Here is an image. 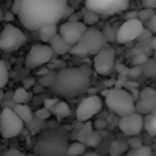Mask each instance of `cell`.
<instances>
[{"label":"cell","instance_id":"3957f363","mask_svg":"<svg viewBox=\"0 0 156 156\" xmlns=\"http://www.w3.org/2000/svg\"><path fill=\"white\" fill-rule=\"evenodd\" d=\"M69 145V135L63 129L44 127L38 132L32 151L41 156H64Z\"/></svg>","mask_w":156,"mask_h":156},{"label":"cell","instance_id":"52a82bcc","mask_svg":"<svg viewBox=\"0 0 156 156\" xmlns=\"http://www.w3.org/2000/svg\"><path fill=\"white\" fill-rule=\"evenodd\" d=\"M26 43L23 31L14 25H6L0 32V49L3 52H16Z\"/></svg>","mask_w":156,"mask_h":156},{"label":"cell","instance_id":"c3c4849f","mask_svg":"<svg viewBox=\"0 0 156 156\" xmlns=\"http://www.w3.org/2000/svg\"><path fill=\"white\" fill-rule=\"evenodd\" d=\"M148 44H150V48H151L153 51H156V35H151V38H150Z\"/></svg>","mask_w":156,"mask_h":156},{"label":"cell","instance_id":"f6af8a7d","mask_svg":"<svg viewBox=\"0 0 156 156\" xmlns=\"http://www.w3.org/2000/svg\"><path fill=\"white\" fill-rule=\"evenodd\" d=\"M142 6L144 8H156V0H142Z\"/></svg>","mask_w":156,"mask_h":156},{"label":"cell","instance_id":"7402d4cb","mask_svg":"<svg viewBox=\"0 0 156 156\" xmlns=\"http://www.w3.org/2000/svg\"><path fill=\"white\" fill-rule=\"evenodd\" d=\"M144 129L150 136H156V113L150 112L144 116Z\"/></svg>","mask_w":156,"mask_h":156},{"label":"cell","instance_id":"60d3db41","mask_svg":"<svg viewBox=\"0 0 156 156\" xmlns=\"http://www.w3.org/2000/svg\"><path fill=\"white\" fill-rule=\"evenodd\" d=\"M3 154H5V156H22L23 153H22L20 150H16V148H9V150H5V151H3Z\"/></svg>","mask_w":156,"mask_h":156},{"label":"cell","instance_id":"30bf717a","mask_svg":"<svg viewBox=\"0 0 156 156\" xmlns=\"http://www.w3.org/2000/svg\"><path fill=\"white\" fill-rule=\"evenodd\" d=\"M101 109H103V100L98 95H89L84 100H81V103L76 107V113H75L76 121L80 122L89 121L97 113H100Z\"/></svg>","mask_w":156,"mask_h":156},{"label":"cell","instance_id":"ffe728a7","mask_svg":"<svg viewBox=\"0 0 156 156\" xmlns=\"http://www.w3.org/2000/svg\"><path fill=\"white\" fill-rule=\"evenodd\" d=\"M100 14H97L94 9H90V8H86L84 6V9L81 11V22L86 25V26H94L98 20H100Z\"/></svg>","mask_w":156,"mask_h":156},{"label":"cell","instance_id":"603a6c76","mask_svg":"<svg viewBox=\"0 0 156 156\" xmlns=\"http://www.w3.org/2000/svg\"><path fill=\"white\" fill-rule=\"evenodd\" d=\"M127 150H129V144H127V142H124V141L116 139V141H113V142L110 144L109 154H110V156H119V154L126 153Z\"/></svg>","mask_w":156,"mask_h":156},{"label":"cell","instance_id":"d4e9b609","mask_svg":"<svg viewBox=\"0 0 156 156\" xmlns=\"http://www.w3.org/2000/svg\"><path fill=\"white\" fill-rule=\"evenodd\" d=\"M141 67H142V75H145L147 78L156 76V61H154V58H147L145 63Z\"/></svg>","mask_w":156,"mask_h":156},{"label":"cell","instance_id":"cb8c5ba5","mask_svg":"<svg viewBox=\"0 0 156 156\" xmlns=\"http://www.w3.org/2000/svg\"><path fill=\"white\" fill-rule=\"evenodd\" d=\"M84 151H86V144L84 142L73 141V142H69L67 150H66V154L67 156H78V154H83Z\"/></svg>","mask_w":156,"mask_h":156},{"label":"cell","instance_id":"ba28073f","mask_svg":"<svg viewBox=\"0 0 156 156\" xmlns=\"http://www.w3.org/2000/svg\"><path fill=\"white\" fill-rule=\"evenodd\" d=\"M130 0H84V6L94 9L97 14L109 17L119 14L129 8Z\"/></svg>","mask_w":156,"mask_h":156},{"label":"cell","instance_id":"9c48e42d","mask_svg":"<svg viewBox=\"0 0 156 156\" xmlns=\"http://www.w3.org/2000/svg\"><path fill=\"white\" fill-rule=\"evenodd\" d=\"M52 58H54V51L49 46V43H38L29 49L25 58V66L26 69H35L43 64H48Z\"/></svg>","mask_w":156,"mask_h":156},{"label":"cell","instance_id":"f1b7e54d","mask_svg":"<svg viewBox=\"0 0 156 156\" xmlns=\"http://www.w3.org/2000/svg\"><path fill=\"white\" fill-rule=\"evenodd\" d=\"M127 154L129 156H150L151 154V148L142 144L139 147H135V148L127 150Z\"/></svg>","mask_w":156,"mask_h":156},{"label":"cell","instance_id":"e575fe53","mask_svg":"<svg viewBox=\"0 0 156 156\" xmlns=\"http://www.w3.org/2000/svg\"><path fill=\"white\" fill-rule=\"evenodd\" d=\"M141 73H142V67L138 66V64H133V66L127 70V76H129V78H136V76H139Z\"/></svg>","mask_w":156,"mask_h":156},{"label":"cell","instance_id":"8992f818","mask_svg":"<svg viewBox=\"0 0 156 156\" xmlns=\"http://www.w3.org/2000/svg\"><path fill=\"white\" fill-rule=\"evenodd\" d=\"M25 122L20 116L14 112L12 107H2L0 109V136L11 139L22 133Z\"/></svg>","mask_w":156,"mask_h":156},{"label":"cell","instance_id":"4fadbf2b","mask_svg":"<svg viewBox=\"0 0 156 156\" xmlns=\"http://www.w3.org/2000/svg\"><path fill=\"white\" fill-rule=\"evenodd\" d=\"M118 127H119V130H121L126 136L139 135L141 130L144 129V115H141V113H138V112L135 110V112H132V113H129V115L119 116Z\"/></svg>","mask_w":156,"mask_h":156},{"label":"cell","instance_id":"681fc988","mask_svg":"<svg viewBox=\"0 0 156 156\" xmlns=\"http://www.w3.org/2000/svg\"><path fill=\"white\" fill-rule=\"evenodd\" d=\"M12 17H14V14H12V11L9 9V11H8V12L5 14V17H3V19H5L6 22H9V20H12Z\"/></svg>","mask_w":156,"mask_h":156},{"label":"cell","instance_id":"ab89813d","mask_svg":"<svg viewBox=\"0 0 156 156\" xmlns=\"http://www.w3.org/2000/svg\"><path fill=\"white\" fill-rule=\"evenodd\" d=\"M34 86H35V78H25V80H23V87L31 89Z\"/></svg>","mask_w":156,"mask_h":156},{"label":"cell","instance_id":"5bb4252c","mask_svg":"<svg viewBox=\"0 0 156 156\" xmlns=\"http://www.w3.org/2000/svg\"><path fill=\"white\" fill-rule=\"evenodd\" d=\"M86 28H87V26H86L81 20H80V22H69V20H66L64 23L60 25L58 34H60L70 46H73V44L78 41V38L83 35V32L86 31Z\"/></svg>","mask_w":156,"mask_h":156},{"label":"cell","instance_id":"7bdbcfd3","mask_svg":"<svg viewBox=\"0 0 156 156\" xmlns=\"http://www.w3.org/2000/svg\"><path fill=\"white\" fill-rule=\"evenodd\" d=\"M57 101H58L57 98H46V100H44V107L51 110V109L55 106V103H57Z\"/></svg>","mask_w":156,"mask_h":156},{"label":"cell","instance_id":"ac0fdd59","mask_svg":"<svg viewBox=\"0 0 156 156\" xmlns=\"http://www.w3.org/2000/svg\"><path fill=\"white\" fill-rule=\"evenodd\" d=\"M51 115H54L55 118L61 119V118H67L70 115V107L67 103L64 101H57L55 106L51 109Z\"/></svg>","mask_w":156,"mask_h":156},{"label":"cell","instance_id":"f907efd6","mask_svg":"<svg viewBox=\"0 0 156 156\" xmlns=\"http://www.w3.org/2000/svg\"><path fill=\"white\" fill-rule=\"evenodd\" d=\"M135 17H138V12L135 11V12H129L127 16H126V19H135Z\"/></svg>","mask_w":156,"mask_h":156},{"label":"cell","instance_id":"83f0119b","mask_svg":"<svg viewBox=\"0 0 156 156\" xmlns=\"http://www.w3.org/2000/svg\"><path fill=\"white\" fill-rule=\"evenodd\" d=\"M54 76H55V72H54V70H48L46 73L38 75V84H40L41 87H48V89H49V86H51L52 81H54Z\"/></svg>","mask_w":156,"mask_h":156},{"label":"cell","instance_id":"11a10c76","mask_svg":"<svg viewBox=\"0 0 156 156\" xmlns=\"http://www.w3.org/2000/svg\"><path fill=\"white\" fill-rule=\"evenodd\" d=\"M151 112H153V113H156V107H154V109H153V110H151Z\"/></svg>","mask_w":156,"mask_h":156},{"label":"cell","instance_id":"1f68e13d","mask_svg":"<svg viewBox=\"0 0 156 156\" xmlns=\"http://www.w3.org/2000/svg\"><path fill=\"white\" fill-rule=\"evenodd\" d=\"M101 32L104 34L107 43H115V41H116V29H115L112 25H106Z\"/></svg>","mask_w":156,"mask_h":156},{"label":"cell","instance_id":"d6a6232c","mask_svg":"<svg viewBox=\"0 0 156 156\" xmlns=\"http://www.w3.org/2000/svg\"><path fill=\"white\" fill-rule=\"evenodd\" d=\"M153 14H154V9H153V8H144V9L138 11V19L144 23V22H147Z\"/></svg>","mask_w":156,"mask_h":156},{"label":"cell","instance_id":"b9f144b4","mask_svg":"<svg viewBox=\"0 0 156 156\" xmlns=\"http://www.w3.org/2000/svg\"><path fill=\"white\" fill-rule=\"evenodd\" d=\"M66 20H69V22H80V20H81V12H75V11H73Z\"/></svg>","mask_w":156,"mask_h":156},{"label":"cell","instance_id":"f546056e","mask_svg":"<svg viewBox=\"0 0 156 156\" xmlns=\"http://www.w3.org/2000/svg\"><path fill=\"white\" fill-rule=\"evenodd\" d=\"M44 121H46V119H40V118H37V116H35V119L32 118V119H31L29 122H26V126H28V127H29V129L32 130V133L35 135V133L41 132V130H43V129L46 127Z\"/></svg>","mask_w":156,"mask_h":156},{"label":"cell","instance_id":"f35d334b","mask_svg":"<svg viewBox=\"0 0 156 156\" xmlns=\"http://www.w3.org/2000/svg\"><path fill=\"white\" fill-rule=\"evenodd\" d=\"M145 23H147V28H148L153 34H156V12H154V14L145 22Z\"/></svg>","mask_w":156,"mask_h":156},{"label":"cell","instance_id":"9f6ffc18","mask_svg":"<svg viewBox=\"0 0 156 156\" xmlns=\"http://www.w3.org/2000/svg\"><path fill=\"white\" fill-rule=\"evenodd\" d=\"M0 109H2V107H0Z\"/></svg>","mask_w":156,"mask_h":156},{"label":"cell","instance_id":"d590c367","mask_svg":"<svg viewBox=\"0 0 156 156\" xmlns=\"http://www.w3.org/2000/svg\"><path fill=\"white\" fill-rule=\"evenodd\" d=\"M127 144H129V147H130V148H135V147H139V145H142V139H141L138 135H135V136H129V141H127Z\"/></svg>","mask_w":156,"mask_h":156},{"label":"cell","instance_id":"7a4b0ae2","mask_svg":"<svg viewBox=\"0 0 156 156\" xmlns=\"http://www.w3.org/2000/svg\"><path fill=\"white\" fill-rule=\"evenodd\" d=\"M92 81V69L89 66H76V67H64L55 72L54 81L49 86L54 95H60L64 98H73L83 95L90 87Z\"/></svg>","mask_w":156,"mask_h":156},{"label":"cell","instance_id":"816d5d0a","mask_svg":"<svg viewBox=\"0 0 156 156\" xmlns=\"http://www.w3.org/2000/svg\"><path fill=\"white\" fill-rule=\"evenodd\" d=\"M5 100V94H3V89H0V103Z\"/></svg>","mask_w":156,"mask_h":156},{"label":"cell","instance_id":"ee69618b","mask_svg":"<svg viewBox=\"0 0 156 156\" xmlns=\"http://www.w3.org/2000/svg\"><path fill=\"white\" fill-rule=\"evenodd\" d=\"M106 126H107V121H106V119H97V121L94 122V127H97V129H100V130L106 129Z\"/></svg>","mask_w":156,"mask_h":156},{"label":"cell","instance_id":"9a60e30c","mask_svg":"<svg viewBox=\"0 0 156 156\" xmlns=\"http://www.w3.org/2000/svg\"><path fill=\"white\" fill-rule=\"evenodd\" d=\"M156 107V90L151 87H145L141 90L138 101L135 103V110L141 115L150 113Z\"/></svg>","mask_w":156,"mask_h":156},{"label":"cell","instance_id":"74e56055","mask_svg":"<svg viewBox=\"0 0 156 156\" xmlns=\"http://www.w3.org/2000/svg\"><path fill=\"white\" fill-rule=\"evenodd\" d=\"M148 57H147V54H136V55H133V64H138V66H142L144 63H145V60H147Z\"/></svg>","mask_w":156,"mask_h":156},{"label":"cell","instance_id":"f5cc1de1","mask_svg":"<svg viewBox=\"0 0 156 156\" xmlns=\"http://www.w3.org/2000/svg\"><path fill=\"white\" fill-rule=\"evenodd\" d=\"M3 16H2V8H0V19H2Z\"/></svg>","mask_w":156,"mask_h":156},{"label":"cell","instance_id":"8fae6325","mask_svg":"<svg viewBox=\"0 0 156 156\" xmlns=\"http://www.w3.org/2000/svg\"><path fill=\"white\" fill-rule=\"evenodd\" d=\"M94 69L97 73H100L103 76L110 75L115 69V49L109 48V44H107L106 48L98 51L94 55Z\"/></svg>","mask_w":156,"mask_h":156},{"label":"cell","instance_id":"7dc6e473","mask_svg":"<svg viewBox=\"0 0 156 156\" xmlns=\"http://www.w3.org/2000/svg\"><path fill=\"white\" fill-rule=\"evenodd\" d=\"M116 69H118V72H119L121 75H127V70H129V69H127L126 66H122V64H118V66H116Z\"/></svg>","mask_w":156,"mask_h":156},{"label":"cell","instance_id":"277c9868","mask_svg":"<svg viewBox=\"0 0 156 156\" xmlns=\"http://www.w3.org/2000/svg\"><path fill=\"white\" fill-rule=\"evenodd\" d=\"M109 43L104 37V34L94 28V26H87L86 31L83 32V35L78 38V41L70 46L69 54L76 55V57H86V55H95L98 51H101L103 48H106Z\"/></svg>","mask_w":156,"mask_h":156},{"label":"cell","instance_id":"5b68a950","mask_svg":"<svg viewBox=\"0 0 156 156\" xmlns=\"http://www.w3.org/2000/svg\"><path fill=\"white\" fill-rule=\"evenodd\" d=\"M104 98L109 110L118 116L135 112V100L130 92L122 87H112L109 90H104Z\"/></svg>","mask_w":156,"mask_h":156},{"label":"cell","instance_id":"484cf974","mask_svg":"<svg viewBox=\"0 0 156 156\" xmlns=\"http://www.w3.org/2000/svg\"><path fill=\"white\" fill-rule=\"evenodd\" d=\"M101 141H103V135L100 133V130H92L90 133H89V136L86 138V141H84V144H86V147H92V148H95V147H98L100 144H101Z\"/></svg>","mask_w":156,"mask_h":156},{"label":"cell","instance_id":"e0dca14e","mask_svg":"<svg viewBox=\"0 0 156 156\" xmlns=\"http://www.w3.org/2000/svg\"><path fill=\"white\" fill-rule=\"evenodd\" d=\"M37 31L40 34V40L43 43H49V40L58 32V25L57 23H48V25H43L41 28H38Z\"/></svg>","mask_w":156,"mask_h":156},{"label":"cell","instance_id":"6da1fadb","mask_svg":"<svg viewBox=\"0 0 156 156\" xmlns=\"http://www.w3.org/2000/svg\"><path fill=\"white\" fill-rule=\"evenodd\" d=\"M67 5V0H20L17 17L26 29L37 31L43 25L63 20Z\"/></svg>","mask_w":156,"mask_h":156},{"label":"cell","instance_id":"7c38bea8","mask_svg":"<svg viewBox=\"0 0 156 156\" xmlns=\"http://www.w3.org/2000/svg\"><path fill=\"white\" fill-rule=\"evenodd\" d=\"M144 25L142 22L135 17V19H126V22L116 29V43H130L133 40H136L139 37V34L142 32Z\"/></svg>","mask_w":156,"mask_h":156},{"label":"cell","instance_id":"bcb514c9","mask_svg":"<svg viewBox=\"0 0 156 156\" xmlns=\"http://www.w3.org/2000/svg\"><path fill=\"white\" fill-rule=\"evenodd\" d=\"M11 11H12V14H14V16H17V14H19V11H20V0H14Z\"/></svg>","mask_w":156,"mask_h":156},{"label":"cell","instance_id":"db71d44e","mask_svg":"<svg viewBox=\"0 0 156 156\" xmlns=\"http://www.w3.org/2000/svg\"><path fill=\"white\" fill-rule=\"evenodd\" d=\"M153 58H154V61H156V51H154V55H153Z\"/></svg>","mask_w":156,"mask_h":156},{"label":"cell","instance_id":"44dd1931","mask_svg":"<svg viewBox=\"0 0 156 156\" xmlns=\"http://www.w3.org/2000/svg\"><path fill=\"white\" fill-rule=\"evenodd\" d=\"M31 98L32 97H31V94L26 87H19L12 92V101L16 104H26V103L31 101Z\"/></svg>","mask_w":156,"mask_h":156},{"label":"cell","instance_id":"d6986e66","mask_svg":"<svg viewBox=\"0 0 156 156\" xmlns=\"http://www.w3.org/2000/svg\"><path fill=\"white\" fill-rule=\"evenodd\" d=\"M12 109H14V112L20 116V119H22L25 124L29 122V121L34 118V113H32L31 107L28 106V103H26V104H14Z\"/></svg>","mask_w":156,"mask_h":156},{"label":"cell","instance_id":"8d00e7d4","mask_svg":"<svg viewBox=\"0 0 156 156\" xmlns=\"http://www.w3.org/2000/svg\"><path fill=\"white\" fill-rule=\"evenodd\" d=\"M35 116L40 118V119H49V116H51V110L46 109V107H41V109L35 110Z\"/></svg>","mask_w":156,"mask_h":156},{"label":"cell","instance_id":"836d02e7","mask_svg":"<svg viewBox=\"0 0 156 156\" xmlns=\"http://www.w3.org/2000/svg\"><path fill=\"white\" fill-rule=\"evenodd\" d=\"M151 31L147 28V29H142V32L139 34V37L136 38V40H139V43H144V44H148V41H150V38H151Z\"/></svg>","mask_w":156,"mask_h":156},{"label":"cell","instance_id":"4316f807","mask_svg":"<svg viewBox=\"0 0 156 156\" xmlns=\"http://www.w3.org/2000/svg\"><path fill=\"white\" fill-rule=\"evenodd\" d=\"M94 130V124L89 122V121H84V126L80 129V132L76 133V141H80V142H84L86 138L89 136V133Z\"/></svg>","mask_w":156,"mask_h":156},{"label":"cell","instance_id":"2e32d148","mask_svg":"<svg viewBox=\"0 0 156 156\" xmlns=\"http://www.w3.org/2000/svg\"><path fill=\"white\" fill-rule=\"evenodd\" d=\"M49 46L52 48L54 54H58V55H64V54H69L70 51V44L57 32L51 40H49Z\"/></svg>","mask_w":156,"mask_h":156},{"label":"cell","instance_id":"4dcf8cb0","mask_svg":"<svg viewBox=\"0 0 156 156\" xmlns=\"http://www.w3.org/2000/svg\"><path fill=\"white\" fill-rule=\"evenodd\" d=\"M9 80V72H8V66L5 64V61L0 60V89H3L8 84Z\"/></svg>","mask_w":156,"mask_h":156}]
</instances>
